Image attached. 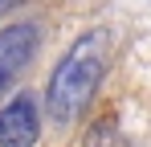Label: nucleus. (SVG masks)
<instances>
[{"label":"nucleus","mask_w":151,"mask_h":147,"mask_svg":"<svg viewBox=\"0 0 151 147\" xmlns=\"http://www.w3.org/2000/svg\"><path fill=\"white\" fill-rule=\"evenodd\" d=\"M110 61H114V33L110 29L82 33L49 74V86H45V110H49V119L61 122V127L74 122L90 106V98L102 86Z\"/></svg>","instance_id":"obj_1"},{"label":"nucleus","mask_w":151,"mask_h":147,"mask_svg":"<svg viewBox=\"0 0 151 147\" xmlns=\"http://www.w3.org/2000/svg\"><path fill=\"white\" fill-rule=\"evenodd\" d=\"M37 45H41V29L33 21H17L0 29V94L17 86V78L29 70Z\"/></svg>","instance_id":"obj_2"},{"label":"nucleus","mask_w":151,"mask_h":147,"mask_svg":"<svg viewBox=\"0 0 151 147\" xmlns=\"http://www.w3.org/2000/svg\"><path fill=\"white\" fill-rule=\"evenodd\" d=\"M41 139V115H37V98L12 94L0 106V147H37Z\"/></svg>","instance_id":"obj_3"},{"label":"nucleus","mask_w":151,"mask_h":147,"mask_svg":"<svg viewBox=\"0 0 151 147\" xmlns=\"http://www.w3.org/2000/svg\"><path fill=\"white\" fill-rule=\"evenodd\" d=\"M82 147H127V135L119 131L114 119H98L86 135H82Z\"/></svg>","instance_id":"obj_4"},{"label":"nucleus","mask_w":151,"mask_h":147,"mask_svg":"<svg viewBox=\"0 0 151 147\" xmlns=\"http://www.w3.org/2000/svg\"><path fill=\"white\" fill-rule=\"evenodd\" d=\"M8 4H17V0H0V12H4V8H8Z\"/></svg>","instance_id":"obj_5"}]
</instances>
